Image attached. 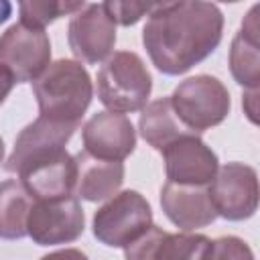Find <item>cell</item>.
<instances>
[{
    "label": "cell",
    "instance_id": "cell-1",
    "mask_svg": "<svg viewBox=\"0 0 260 260\" xmlns=\"http://www.w3.org/2000/svg\"><path fill=\"white\" fill-rule=\"evenodd\" d=\"M223 14L201 0L156 2L142 28V45L165 75H183L207 59L221 43Z\"/></svg>",
    "mask_w": 260,
    "mask_h": 260
},
{
    "label": "cell",
    "instance_id": "cell-2",
    "mask_svg": "<svg viewBox=\"0 0 260 260\" xmlns=\"http://www.w3.org/2000/svg\"><path fill=\"white\" fill-rule=\"evenodd\" d=\"M32 93L39 104V116L79 124L91 104L93 83L87 69L75 59H57L35 81Z\"/></svg>",
    "mask_w": 260,
    "mask_h": 260
},
{
    "label": "cell",
    "instance_id": "cell-3",
    "mask_svg": "<svg viewBox=\"0 0 260 260\" xmlns=\"http://www.w3.org/2000/svg\"><path fill=\"white\" fill-rule=\"evenodd\" d=\"M98 100L116 114H132L148 104L152 77L142 57L134 51H118L110 55L95 77Z\"/></svg>",
    "mask_w": 260,
    "mask_h": 260
},
{
    "label": "cell",
    "instance_id": "cell-4",
    "mask_svg": "<svg viewBox=\"0 0 260 260\" xmlns=\"http://www.w3.org/2000/svg\"><path fill=\"white\" fill-rule=\"evenodd\" d=\"M169 100L177 120L193 134L219 126L232 108L228 87L207 73L181 81Z\"/></svg>",
    "mask_w": 260,
    "mask_h": 260
},
{
    "label": "cell",
    "instance_id": "cell-5",
    "mask_svg": "<svg viewBox=\"0 0 260 260\" xmlns=\"http://www.w3.org/2000/svg\"><path fill=\"white\" fill-rule=\"evenodd\" d=\"M152 225V209L144 195L134 189L112 195L91 221L93 236L108 248H126Z\"/></svg>",
    "mask_w": 260,
    "mask_h": 260
},
{
    "label": "cell",
    "instance_id": "cell-6",
    "mask_svg": "<svg viewBox=\"0 0 260 260\" xmlns=\"http://www.w3.org/2000/svg\"><path fill=\"white\" fill-rule=\"evenodd\" d=\"M0 65L16 83L35 81L51 65V41L45 28L20 20L10 24L0 35Z\"/></svg>",
    "mask_w": 260,
    "mask_h": 260
},
{
    "label": "cell",
    "instance_id": "cell-7",
    "mask_svg": "<svg viewBox=\"0 0 260 260\" xmlns=\"http://www.w3.org/2000/svg\"><path fill=\"white\" fill-rule=\"evenodd\" d=\"M211 203L228 221H244L258 209V173L244 162H225L207 185Z\"/></svg>",
    "mask_w": 260,
    "mask_h": 260
},
{
    "label": "cell",
    "instance_id": "cell-8",
    "mask_svg": "<svg viewBox=\"0 0 260 260\" xmlns=\"http://www.w3.org/2000/svg\"><path fill=\"white\" fill-rule=\"evenodd\" d=\"M85 230L81 203L71 197L32 201L26 219V236L39 246H57L75 242Z\"/></svg>",
    "mask_w": 260,
    "mask_h": 260
},
{
    "label": "cell",
    "instance_id": "cell-9",
    "mask_svg": "<svg viewBox=\"0 0 260 260\" xmlns=\"http://www.w3.org/2000/svg\"><path fill=\"white\" fill-rule=\"evenodd\" d=\"M67 43L79 63H102L106 61L116 45V22L106 10L104 2L85 4L75 12L67 26Z\"/></svg>",
    "mask_w": 260,
    "mask_h": 260
},
{
    "label": "cell",
    "instance_id": "cell-10",
    "mask_svg": "<svg viewBox=\"0 0 260 260\" xmlns=\"http://www.w3.org/2000/svg\"><path fill=\"white\" fill-rule=\"evenodd\" d=\"M167 183L207 187L219 169L217 154L193 132L181 134L162 150Z\"/></svg>",
    "mask_w": 260,
    "mask_h": 260
},
{
    "label": "cell",
    "instance_id": "cell-11",
    "mask_svg": "<svg viewBox=\"0 0 260 260\" xmlns=\"http://www.w3.org/2000/svg\"><path fill=\"white\" fill-rule=\"evenodd\" d=\"M16 175L35 201L61 199L73 195L77 167L75 158L65 148H61L24 162Z\"/></svg>",
    "mask_w": 260,
    "mask_h": 260
},
{
    "label": "cell",
    "instance_id": "cell-12",
    "mask_svg": "<svg viewBox=\"0 0 260 260\" xmlns=\"http://www.w3.org/2000/svg\"><path fill=\"white\" fill-rule=\"evenodd\" d=\"M211 240L195 232H165L150 225L138 240L124 248L126 260H205Z\"/></svg>",
    "mask_w": 260,
    "mask_h": 260
},
{
    "label": "cell",
    "instance_id": "cell-13",
    "mask_svg": "<svg viewBox=\"0 0 260 260\" xmlns=\"http://www.w3.org/2000/svg\"><path fill=\"white\" fill-rule=\"evenodd\" d=\"M83 150L102 160L122 162L136 148V130L128 116L98 112L81 128Z\"/></svg>",
    "mask_w": 260,
    "mask_h": 260
},
{
    "label": "cell",
    "instance_id": "cell-14",
    "mask_svg": "<svg viewBox=\"0 0 260 260\" xmlns=\"http://www.w3.org/2000/svg\"><path fill=\"white\" fill-rule=\"evenodd\" d=\"M160 207L171 223L183 232H195L215 221L217 211L207 187L165 183L160 189Z\"/></svg>",
    "mask_w": 260,
    "mask_h": 260
},
{
    "label": "cell",
    "instance_id": "cell-15",
    "mask_svg": "<svg viewBox=\"0 0 260 260\" xmlns=\"http://www.w3.org/2000/svg\"><path fill=\"white\" fill-rule=\"evenodd\" d=\"M77 126L79 124H65V122H55V120L39 116L35 122L24 126L20 134L16 136L14 148L4 165L6 171L18 173V169L24 162L65 148V144L71 140L73 132L77 130Z\"/></svg>",
    "mask_w": 260,
    "mask_h": 260
},
{
    "label": "cell",
    "instance_id": "cell-16",
    "mask_svg": "<svg viewBox=\"0 0 260 260\" xmlns=\"http://www.w3.org/2000/svg\"><path fill=\"white\" fill-rule=\"evenodd\" d=\"M77 177H75V195L85 201H104L118 193L124 183V162L118 160H102L85 150L75 156Z\"/></svg>",
    "mask_w": 260,
    "mask_h": 260
},
{
    "label": "cell",
    "instance_id": "cell-17",
    "mask_svg": "<svg viewBox=\"0 0 260 260\" xmlns=\"http://www.w3.org/2000/svg\"><path fill=\"white\" fill-rule=\"evenodd\" d=\"M140 112H142L140 114V120H138L140 136L152 148H156V150H162L175 138H179L181 134H187L189 132L177 120L169 98H158L154 102H148Z\"/></svg>",
    "mask_w": 260,
    "mask_h": 260
},
{
    "label": "cell",
    "instance_id": "cell-18",
    "mask_svg": "<svg viewBox=\"0 0 260 260\" xmlns=\"http://www.w3.org/2000/svg\"><path fill=\"white\" fill-rule=\"evenodd\" d=\"M32 197L20 181L8 179L0 183V238L20 240L26 236V219Z\"/></svg>",
    "mask_w": 260,
    "mask_h": 260
},
{
    "label": "cell",
    "instance_id": "cell-19",
    "mask_svg": "<svg viewBox=\"0 0 260 260\" xmlns=\"http://www.w3.org/2000/svg\"><path fill=\"white\" fill-rule=\"evenodd\" d=\"M260 39L246 30H238L230 47V71L236 83L246 89H258L260 83Z\"/></svg>",
    "mask_w": 260,
    "mask_h": 260
},
{
    "label": "cell",
    "instance_id": "cell-20",
    "mask_svg": "<svg viewBox=\"0 0 260 260\" xmlns=\"http://www.w3.org/2000/svg\"><path fill=\"white\" fill-rule=\"evenodd\" d=\"M85 6V2H47V0H30V2H20L18 12H20V22L45 28L47 24L55 22L61 16H73Z\"/></svg>",
    "mask_w": 260,
    "mask_h": 260
},
{
    "label": "cell",
    "instance_id": "cell-21",
    "mask_svg": "<svg viewBox=\"0 0 260 260\" xmlns=\"http://www.w3.org/2000/svg\"><path fill=\"white\" fill-rule=\"evenodd\" d=\"M205 260H254V252L238 236H221L211 240Z\"/></svg>",
    "mask_w": 260,
    "mask_h": 260
},
{
    "label": "cell",
    "instance_id": "cell-22",
    "mask_svg": "<svg viewBox=\"0 0 260 260\" xmlns=\"http://www.w3.org/2000/svg\"><path fill=\"white\" fill-rule=\"evenodd\" d=\"M108 14L112 16V20L116 24L122 26H132L136 24L142 16L150 14L156 6V2H104Z\"/></svg>",
    "mask_w": 260,
    "mask_h": 260
},
{
    "label": "cell",
    "instance_id": "cell-23",
    "mask_svg": "<svg viewBox=\"0 0 260 260\" xmlns=\"http://www.w3.org/2000/svg\"><path fill=\"white\" fill-rule=\"evenodd\" d=\"M41 260H89L85 252L77 250V248H63V250H55L45 254Z\"/></svg>",
    "mask_w": 260,
    "mask_h": 260
},
{
    "label": "cell",
    "instance_id": "cell-24",
    "mask_svg": "<svg viewBox=\"0 0 260 260\" xmlns=\"http://www.w3.org/2000/svg\"><path fill=\"white\" fill-rule=\"evenodd\" d=\"M242 106H244L250 122L258 124V118H256V114H258V89H248L242 98Z\"/></svg>",
    "mask_w": 260,
    "mask_h": 260
},
{
    "label": "cell",
    "instance_id": "cell-25",
    "mask_svg": "<svg viewBox=\"0 0 260 260\" xmlns=\"http://www.w3.org/2000/svg\"><path fill=\"white\" fill-rule=\"evenodd\" d=\"M14 77H12V73L6 69V67H2L0 65V106L4 104V100L8 98V93L12 91V87H14Z\"/></svg>",
    "mask_w": 260,
    "mask_h": 260
},
{
    "label": "cell",
    "instance_id": "cell-26",
    "mask_svg": "<svg viewBox=\"0 0 260 260\" xmlns=\"http://www.w3.org/2000/svg\"><path fill=\"white\" fill-rule=\"evenodd\" d=\"M12 14V4L6 0H0V24L8 20V16Z\"/></svg>",
    "mask_w": 260,
    "mask_h": 260
},
{
    "label": "cell",
    "instance_id": "cell-27",
    "mask_svg": "<svg viewBox=\"0 0 260 260\" xmlns=\"http://www.w3.org/2000/svg\"><path fill=\"white\" fill-rule=\"evenodd\" d=\"M2 158H4V140L0 138V162H2Z\"/></svg>",
    "mask_w": 260,
    "mask_h": 260
}]
</instances>
